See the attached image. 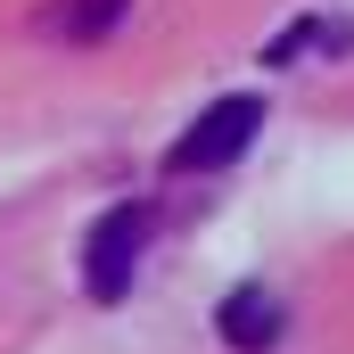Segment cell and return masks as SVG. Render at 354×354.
I'll list each match as a JSON object with an SVG mask.
<instances>
[{
	"label": "cell",
	"mask_w": 354,
	"mask_h": 354,
	"mask_svg": "<svg viewBox=\"0 0 354 354\" xmlns=\"http://www.w3.org/2000/svg\"><path fill=\"white\" fill-rule=\"evenodd\" d=\"M214 330H223V346H239V354H272L280 346V330H288V313H280V297L272 288H231L223 305H214Z\"/></svg>",
	"instance_id": "obj_3"
},
{
	"label": "cell",
	"mask_w": 354,
	"mask_h": 354,
	"mask_svg": "<svg viewBox=\"0 0 354 354\" xmlns=\"http://www.w3.org/2000/svg\"><path fill=\"white\" fill-rule=\"evenodd\" d=\"M140 256H149V206L124 198V206H107V214L91 223V239H83V288L99 297V305H124Z\"/></svg>",
	"instance_id": "obj_2"
},
{
	"label": "cell",
	"mask_w": 354,
	"mask_h": 354,
	"mask_svg": "<svg viewBox=\"0 0 354 354\" xmlns=\"http://www.w3.org/2000/svg\"><path fill=\"white\" fill-rule=\"evenodd\" d=\"M256 132H264V99H256V91H223L174 149H165V165H174V174H223V165L248 157Z\"/></svg>",
	"instance_id": "obj_1"
},
{
	"label": "cell",
	"mask_w": 354,
	"mask_h": 354,
	"mask_svg": "<svg viewBox=\"0 0 354 354\" xmlns=\"http://www.w3.org/2000/svg\"><path fill=\"white\" fill-rule=\"evenodd\" d=\"M124 8H132V0H58L41 25H50V33H66V41H107V33L124 25Z\"/></svg>",
	"instance_id": "obj_4"
}]
</instances>
